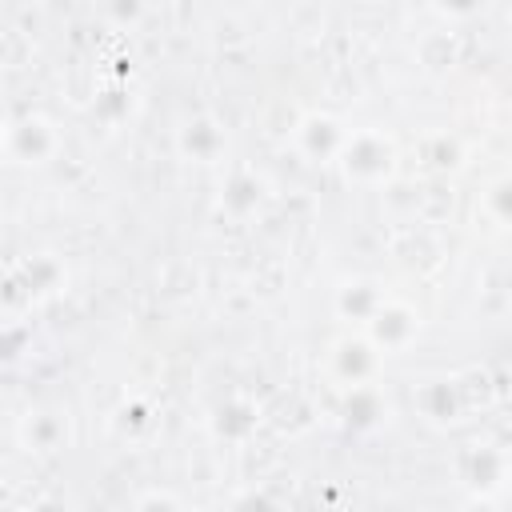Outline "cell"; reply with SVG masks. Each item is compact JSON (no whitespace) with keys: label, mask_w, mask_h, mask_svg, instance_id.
Returning <instances> with one entry per match:
<instances>
[{"label":"cell","mask_w":512,"mask_h":512,"mask_svg":"<svg viewBox=\"0 0 512 512\" xmlns=\"http://www.w3.org/2000/svg\"><path fill=\"white\" fill-rule=\"evenodd\" d=\"M348 136H352V132H348L336 116H328V112H312V116H304L300 128H296V144H300V152H304L308 160H340Z\"/></svg>","instance_id":"5b68a950"},{"label":"cell","mask_w":512,"mask_h":512,"mask_svg":"<svg viewBox=\"0 0 512 512\" xmlns=\"http://www.w3.org/2000/svg\"><path fill=\"white\" fill-rule=\"evenodd\" d=\"M460 472H464V484L476 496H488L504 480V452L496 444H468L464 456H460Z\"/></svg>","instance_id":"52a82bcc"},{"label":"cell","mask_w":512,"mask_h":512,"mask_svg":"<svg viewBox=\"0 0 512 512\" xmlns=\"http://www.w3.org/2000/svg\"><path fill=\"white\" fill-rule=\"evenodd\" d=\"M24 512H64L60 504H36V508H24Z\"/></svg>","instance_id":"2e32d148"},{"label":"cell","mask_w":512,"mask_h":512,"mask_svg":"<svg viewBox=\"0 0 512 512\" xmlns=\"http://www.w3.org/2000/svg\"><path fill=\"white\" fill-rule=\"evenodd\" d=\"M336 164L344 168L348 180L380 184V180H388L396 172V144L376 128H360V132L348 136V144H344Z\"/></svg>","instance_id":"6da1fadb"},{"label":"cell","mask_w":512,"mask_h":512,"mask_svg":"<svg viewBox=\"0 0 512 512\" xmlns=\"http://www.w3.org/2000/svg\"><path fill=\"white\" fill-rule=\"evenodd\" d=\"M56 148H60V136L44 116L28 112V116L8 120V128H4V152L12 164H44Z\"/></svg>","instance_id":"7a4b0ae2"},{"label":"cell","mask_w":512,"mask_h":512,"mask_svg":"<svg viewBox=\"0 0 512 512\" xmlns=\"http://www.w3.org/2000/svg\"><path fill=\"white\" fill-rule=\"evenodd\" d=\"M136 512H180V504H176L168 492H152V496H144V500L136 504Z\"/></svg>","instance_id":"5bb4252c"},{"label":"cell","mask_w":512,"mask_h":512,"mask_svg":"<svg viewBox=\"0 0 512 512\" xmlns=\"http://www.w3.org/2000/svg\"><path fill=\"white\" fill-rule=\"evenodd\" d=\"M416 328H420V316L404 304V300H388L384 296V304L372 312V320L364 324V336L380 348V352H400L412 336H416Z\"/></svg>","instance_id":"277c9868"},{"label":"cell","mask_w":512,"mask_h":512,"mask_svg":"<svg viewBox=\"0 0 512 512\" xmlns=\"http://www.w3.org/2000/svg\"><path fill=\"white\" fill-rule=\"evenodd\" d=\"M180 152H184L188 160L208 164V160H216V156L224 152V132H220L212 120H188V124L180 128Z\"/></svg>","instance_id":"ba28073f"},{"label":"cell","mask_w":512,"mask_h":512,"mask_svg":"<svg viewBox=\"0 0 512 512\" xmlns=\"http://www.w3.org/2000/svg\"><path fill=\"white\" fill-rule=\"evenodd\" d=\"M256 204H260V180H252L248 172L232 176L228 188H224V208H232V212H252Z\"/></svg>","instance_id":"8fae6325"},{"label":"cell","mask_w":512,"mask_h":512,"mask_svg":"<svg viewBox=\"0 0 512 512\" xmlns=\"http://www.w3.org/2000/svg\"><path fill=\"white\" fill-rule=\"evenodd\" d=\"M484 212L496 220V224H512V176H500L488 184L484 192Z\"/></svg>","instance_id":"7c38bea8"},{"label":"cell","mask_w":512,"mask_h":512,"mask_svg":"<svg viewBox=\"0 0 512 512\" xmlns=\"http://www.w3.org/2000/svg\"><path fill=\"white\" fill-rule=\"evenodd\" d=\"M380 304H384V292H376L372 284H360V280H356V284H344L340 296H336V308H340L344 316L360 320V324H368Z\"/></svg>","instance_id":"30bf717a"},{"label":"cell","mask_w":512,"mask_h":512,"mask_svg":"<svg viewBox=\"0 0 512 512\" xmlns=\"http://www.w3.org/2000/svg\"><path fill=\"white\" fill-rule=\"evenodd\" d=\"M64 436H68V428L56 412H28L24 424H20V440L32 452H52V448H60Z\"/></svg>","instance_id":"9c48e42d"},{"label":"cell","mask_w":512,"mask_h":512,"mask_svg":"<svg viewBox=\"0 0 512 512\" xmlns=\"http://www.w3.org/2000/svg\"><path fill=\"white\" fill-rule=\"evenodd\" d=\"M380 356L384 352L368 336H344V340L332 344L328 368L340 380V388H364V384H372V376L380 368Z\"/></svg>","instance_id":"3957f363"},{"label":"cell","mask_w":512,"mask_h":512,"mask_svg":"<svg viewBox=\"0 0 512 512\" xmlns=\"http://www.w3.org/2000/svg\"><path fill=\"white\" fill-rule=\"evenodd\" d=\"M416 408H420V416H428L432 424H452V420H460V412L468 408L464 388H460V376L424 380V384L416 388Z\"/></svg>","instance_id":"8992f818"},{"label":"cell","mask_w":512,"mask_h":512,"mask_svg":"<svg viewBox=\"0 0 512 512\" xmlns=\"http://www.w3.org/2000/svg\"><path fill=\"white\" fill-rule=\"evenodd\" d=\"M468 512H496V508H492V504H488V500H484V496H476V500H472V504H468Z\"/></svg>","instance_id":"9a60e30c"},{"label":"cell","mask_w":512,"mask_h":512,"mask_svg":"<svg viewBox=\"0 0 512 512\" xmlns=\"http://www.w3.org/2000/svg\"><path fill=\"white\" fill-rule=\"evenodd\" d=\"M344 412H348V420H356V424H372V420L380 416L376 388H372V384H364V388H348V404H344Z\"/></svg>","instance_id":"4fadbf2b"}]
</instances>
